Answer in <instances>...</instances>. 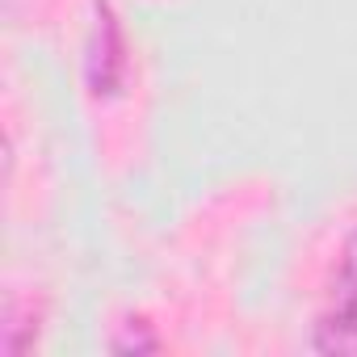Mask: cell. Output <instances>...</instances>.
Returning <instances> with one entry per match:
<instances>
[{
  "mask_svg": "<svg viewBox=\"0 0 357 357\" xmlns=\"http://www.w3.org/2000/svg\"><path fill=\"white\" fill-rule=\"evenodd\" d=\"M109 349H114V353H151V349H160V340L147 332V324H139V328H130L126 336H114Z\"/></svg>",
  "mask_w": 357,
  "mask_h": 357,
  "instance_id": "3957f363",
  "label": "cell"
},
{
  "mask_svg": "<svg viewBox=\"0 0 357 357\" xmlns=\"http://www.w3.org/2000/svg\"><path fill=\"white\" fill-rule=\"evenodd\" d=\"M122 72H126V47H122L118 17L105 0H97V26H93V43H89V89L97 97H109L118 89Z\"/></svg>",
  "mask_w": 357,
  "mask_h": 357,
  "instance_id": "7a4b0ae2",
  "label": "cell"
},
{
  "mask_svg": "<svg viewBox=\"0 0 357 357\" xmlns=\"http://www.w3.org/2000/svg\"><path fill=\"white\" fill-rule=\"evenodd\" d=\"M315 349L319 353H357V231L340 248L328 307L315 324Z\"/></svg>",
  "mask_w": 357,
  "mask_h": 357,
  "instance_id": "6da1fadb",
  "label": "cell"
}]
</instances>
